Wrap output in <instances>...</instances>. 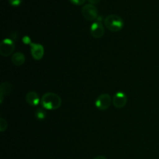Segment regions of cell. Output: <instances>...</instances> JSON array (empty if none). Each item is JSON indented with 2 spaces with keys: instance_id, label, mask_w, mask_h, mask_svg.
I'll return each instance as SVG.
<instances>
[{
  "instance_id": "1",
  "label": "cell",
  "mask_w": 159,
  "mask_h": 159,
  "mask_svg": "<svg viewBox=\"0 0 159 159\" xmlns=\"http://www.w3.org/2000/svg\"><path fill=\"white\" fill-rule=\"evenodd\" d=\"M62 100L60 96L54 93H47L42 96L40 103L45 110H54L60 108Z\"/></svg>"
},
{
  "instance_id": "2",
  "label": "cell",
  "mask_w": 159,
  "mask_h": 159,
  "mask_svg": "<svg viewBox=\"0 0 159 159\" xmlns=\"http://www.w3.org/2000/svg\"><path fill=\"white\" fill-rule=\"evenodd\" d=\"M104 25L109 30L112 32H118L124 27V22L120 16L115 14L107 16L104 20Z\"/></svg>"
},
{
  "instance_id": "3",
  "label": "cell",
  "mask_w": 159,
  "mask_h": 159,
  "mask_svg": "<svg viewBox=\"0 0 159 159\" xmlns=\"http://www.w3.org/2000/svg\"><path fill=\"white\" fill-rule=\"evenodd\" d=\"M82 14L84 18L88 21H93L98 19V9L94 5L86 4L82 7Z\"/></svg>"
},
{
  "instance_id": "4",
  "label": "cell",
  "mask_w": 159,
  "mask_h": 159,
  "mask_svg": "<svg viewBox=\"0 0 159 159\" xmlns=\"http://www.w3.org/2000/svg\"><path fill=\"white\" fill-rule=\"evenodd\" d=\"M15 50V44L13 40L11 38L4 39L0 43V54L3 57H8L11 55Z\"/></svg>"
},
{
  "instance_id": "5",
  "label": "cell",
  "mask_w": 159,
  "mask_h": 159,
  "mask_svg": "<svg viewBox=\"0 0 159 159\" xmlns=\"http://www.w3.org/2000/svg\"><path fill=\"white\" fill-rule=\"evenodd\" d=\"M112 102H113V99L111 96L107 93H103L96 99L95 104L96 108L99 109V110H106L111 106Z\"/></svg>"
},
{
  "instance_id": "6",
  "label": "cell",
  "mask_w": 159,
  "mask_h": 159,
  "mask_svg": "<svg viewBox=\"0 0 159 159\" xmlns=\"http://www.w3.org/2000/svg\"><path fill=\"white\" fill-rule=\"evenodd\" d=\"M30 46L31 54L34 60H41L44 54V48L43 45L31 42L30 43Z\"/></svg>"
},
{
  "instance_id": "7",
  "label": "cell",
  "mask_w": 159,
  "mask_h": 159,
  "mask_svg": "<svg viewBox=\"0 0 159 159\" xmlns=\"http://www.w3.org/2000/svg\"><path fill=\"white\" fill-rule=\"evenodd\" d=\"M90 33L94 38L99 39L103 37L105 34V28L100 21L95 22L90 27Z\"/></svg>"
},
{
  "instance_id": "8",
  "label": "cell",
  "mask_w": 159,
  "mask_h": 159,
  "mask_svg": "<svg viewBox=\"0 0 159 159\" xmlns=\"http://www.w3.org/2000/svg\"><path fill=\"white\" fill-rule=\"evenodd\" d=\"M127 102V96L123 92H117L113 97V105L116 108H123Z\"/></svg>"
},
{
  "instance_id": "9",
  "label": "cell",
  "mask_w": 159,
  "mask_h": 159,
  "mask_svg": "<svg viewBox=\"0 0 159 159\" xmlns=\"http://www.w3.org/2000/svg\"><path fill=\"white\" fill-rule=\"evenodd\" d=\"M41 99H40V96L36 92L30 91L28 92L26 95V101L29 105L36 107L40 103Z\"/></svg>"
},
{
  "instance_id": "10",
  "label": "cell",
  "mask_w": 159,
  "mask_h": 159,
  "mask_svg": "<svg viewBox=\"0 0 159 159\" xmlns=\"http://www.w3.org/2000/svg\"><path fill=\"white\" fill-rule=\"evenodd\" d=\"M11 60H12V63L14 65H16V66H21V65L24 64L26 58H25V56L23 53L16 52L12 54Z\"/></svg>"
},
{
  "instance_id": "11",
  "label": "cell",
  "mask_w": 159,
  "mask_h": 159,
  "mask_svg": "<svg viewBox=\"0 0 159 159\" xmlns=\"http://www.w3.org/2000/svg\"><path fill=\"white\" fill-rule=\"evenodd\" d=\"M13 89V86L9 82H2L0 86V96L4 97V96H8L10 94Z\"/></svg>"
},
{
  "instance_id": "12",
  "label": "cell",
  "mask_w": 159,
  "mask_h": 159,
  "mask_svg": "<svg viewBox=\"0 0 159 159\" xmlns=\"http://www.w3.org/2000/svg\"><path fill=\"white\" fill-rule=\"evenodd\" d=\"M47 116V113L43 109H37L35 112V117L37 118V120H44Z\"/></svg>"
},
{
  "instance_id": "13",
  "label": "cell",
  "mask_w": 159,
  "mask_h": 159,
  "mask_svg": "<svg viewBox=\"0 0 159 159\" xmlns=\"http://www.w3.org/2000/svg\"><path fill=\"white\" fill-rule=\"evenodd\" d=\"M7 128V121L4 118H0V131L4 132Z\"/></svg>"
},
{
  "instance_id": "14",
  "label": "cell",
  "mask_w": 159,
  "mask_h": 159,
  "mask_svg": "<svg viewBox=\"0 0 159 159\" xmlns=\"http://www.w3.org/2000/svg\"><path fill=\"white\" fill-rule=\"evenodd\" d=\"M23 0H9V4L12 6H19L21 5Z\"/></svg>"
},
{
  "instance_id": "15",
  "label": "cell",
  "mask_w": 159,
  "mask_h": 159,
  "mask_svg": "<svg viewBox=\"0 0 159 159\" xmlns=\"http://www.w3.org/2000/svg\"><path fill=\"white\" fill-rule=\"evenodd\" d=\"M72 4L77 5V6H81V5H83L85 3V0H69Z\"/></svg>"
},
{
  "instance_id": "16",
  "label": "cell",
  "mask_w": 159,
  "mask_h": 159,
  "mask_svg": "<svg viewBox=\"0 0 159 159\" xmlns=\"http://www.w3.org/2000/svg\"><path fill=\"white\" fill-rule=\"evenodd\" d=\"M23 43H26V44H29V45H30V43L32 42V41H31L30 38L28 36H25V37H23Z\"/></svg>"
},
{
  "instance_id": "17",
  "label": "cell",
  "mask_w": 159,
  "mask_h": 159,
  "mask_svg": "<svg viewBox=\"0 0 159 159\" xmlns=\"http://www.w3.org/2000/svg\"><path fill=\"white\" fill-rule=\"evenodd\" d=\"M100 1L101 0H89V2L93 5L97 4V3H99Z\"/></svg>"
},
{
  "instance_id": "18",
  "label": "cell",
  "mask_w": 159,
  "mask_h": 159,
  "mask_svg": "<svg viewBox=\"0 0 159 159\" xmlns=\"http://www.w3.org/2000/svg\"><path fill=\"white\" fill-rule=\"evenodd\" d=\"M94 159H107L105 156H102V155H99V156L96 157Z\"/></svg>"
}]
</instances>
